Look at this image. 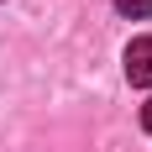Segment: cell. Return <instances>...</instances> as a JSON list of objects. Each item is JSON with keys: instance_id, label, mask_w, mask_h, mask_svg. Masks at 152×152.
Masks as SVG:
<instances>
[{"instance_id": "cell-1", "label": "cell", "mask_w": 152, "mask_h": 152, "mask_svg": "<svg viewBox=\"0 0 152 152\" xmlns=\"http://www.w3.org/2000/svg\"><path fill=\"white\" fill-rule=\"evenodd\" d=\"M126 79L152 89V37H137V42L126 47Z\"/></svg>"}, {"instance_id": "cell-2", "label": "cell", "mask_w": 152, "mask_h": 152, "mask_svg": "<svg viewBox=\"0 0 152 152\" xmlns=\"http://www.w3.org/2000/svg\"><path fill=\"white\" fill-rule=\"evenodd\" d=\"M115 11L131 16V21H142V16H152V0H115Z\"/></svg>"}, {"instance_id": "cell-3", "label": "cell", "mask_w": 152, "mask_h": 152, "mask_svg": "<svg viewBox=\"0 0 152 152\" xmlns=\"http://www.w3.org/2000/svg\"><path fill=\"white\" fill-rule=\"evenodd\" d=\"M142 131H147V137H152V100H147V105H142Z\"/></svg>"}]
</instances>
